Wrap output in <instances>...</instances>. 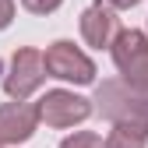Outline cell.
<instances>
[{"label":"cell","instance_id":"cell-1","mask_svg":"<svg viewBox=\"0 0 148 148\" xmlns=\"http://www.w3.org/2000/svg\"><path fill=\"white\" fill-rule=\"evenodd\" d=\"M95 109L113 123H141L148 127V92L120 81H102L95 88Z\"/></svg>","mask_w":148,"mask_h":148},{"label":"cell","instance_id":"cell-2","mask_svg":"<svg viewBox=\"0 0 148 148\" xmlns=\"http://www.w3.org/2000/svg\"><path fill=\"white\" fill-rule=\"evenodd\" d=\"M109 49H113V64L123 74V81L148 92V35L138 28H123Z\"/></svg>","mask_w":148,"mask_h":148},{"label":"cell","instance_id":"cell-3","mask_svg":"<svg viewBox=\"0 0 148 148\" xmlns=\"http://www.w3.org/2000/svg\"><path fill=\"white\" fill-rule=\"evenodd\" d=\"M42 60H46V74H49V78L74 81V85H92V81H95V64H92L74 42H67V39L53 42L42 53Z\"/></svg>","mask_w":148,"mask_h":148},{"label":"cell","instance_id":"cell-4","mask_svg":"<svg viewBox=\"0 0 148 148\" xmlns=\"http://www.w3.org/2000/svg\"><path fill=\"white\" fill-rule=\"evenodd\" d=\"M46 78V60H42V53L39 49H18L14 53V60H11V71H7V78H4V92L11 99H28L35 88L42 85Z\"/></svg>","mask_w":148,"mask_h":148},{"label":"cell","instance_id":"cell-5","mask_svg":"<svg viewBox=\"0 0 148 148\" xmlns=\"http://www.w3.org/2000/svg\"><path fill=\"white\" fill-rule=\"evenodd\" d=\"M42 120L39 102L14 99L7 106H0V145H21L35 134V127Z\"/></svg>","mask_w":148,"mask_h":148},{"label":"cell","instance_id":"cell-6","mask_svg":"<svg viewBox=\"0 0 148 148\" xmlns=\"http://www.w3.org/2000/svg\"><path fill=\"white\" fill-rule=\"evenodd\" d=\"M39 109H42V120L49 127H74V123L88 120L92 102L81 99V95H74V92L53 88V92H46V99L39 102Z\"/></svg>","mask_w":148,"mask_h":148},{"label":"cell","instance_id":"cell-7","mask_svg":"<svg viewBox=\"0 0 148 148\" xmlns=\"http://www.w3.org/2000/svg\"><path fill=\"white\" fill-rule=\"evenodd\" d=\"M81 35H85V42L95 46V49L113 46V39L120 35V25H116V14H113V4H109V0H95V4L81 14Z\"/></svg>","mask_w":148,"mask_h":148},{"label":"cell","instance_id":"cell-8","mask_svg":"<svg viewBox=\"0 0 148 148\" xmlns=\"http://www.w3.org/2000/svg\"><path fill=\"white\" fill-rule=\"evenodd\" d=\"M148 145V127L141 123H113L106 138V148H145Z\"/></svg>","mask_w":148,"mask_h":148},{"label":"cell","instance_id":"cell-9","mask_svg":"<svg viewBox=\"0 0 148 148\" xmlns=\"http://www.w3.org/2000/svg\"><path fill=\"white\" fill-rule=\"evenodd\" d=\"M60 148H106V141H102L99 134H92V131H78V134L64 138Z\"/></svg>","mask_w":148,"mask_h":148},{"label":"cell","instance_id":"cell-10","mask_svg":"<svg viewBox=\"0 0 148 148\" xmlns=\"http://www.w3.org/2000/svg\"><path fill=\"white\" fill-rule=\"evenodd\" d=\"M60 4H64V0H21V7L32 11V14H53Z\"/></svg>","mask_w":148,"mask_h":148},{"label":"cell","instance_id":"cell-11","mask_svg":"<svg viewBox=\"0 0 148 148\" xmlns=\"http://www.w3.org/2000/svg\"><path fill=\"white\" fill-rule=\"evenodd\" d=\"M14 18V0H0V28H7Z\"/></svg>","mask_w":148,"mask_h":148},{"label":"cell","instance_id":"cell-12","mask_svg":"<svg viewBox=\"0 0 148 148\" xmlns=\"http://www.w3.org/2000/svg\"><path fill=\"white\" fill-rule=\"evenodd\" d=\"M113 7H120V11H127V7H134V4H141V0H109Z\"/></svg>","mask_w":148,"mask_h":148},{"label":"cell","instance_id":"cell-13","mask_svg":"<svg viewBox=\"0 0 148 148\" xmlns=\"http://www.w3.org/2000/svg\"><path fill=\"white\" fill-rule=\"evenodd\" d=\"M0 71H4V64H0Z\"/></svg>","mask_w":148,"mask_h":148},{"label":"cell","instance_id":"cell-14","mask_svg":"<svg viewBox=\"0 0 148 148\" xmlns=\"http://www.w3.org/2000/svg\"><path fill=\"white\" fill-rule=\"evenodd\" d=\"M0 148H4V145H0Z\"/></svg>","mask_w":148,"mask_h":148}]
</instances>
